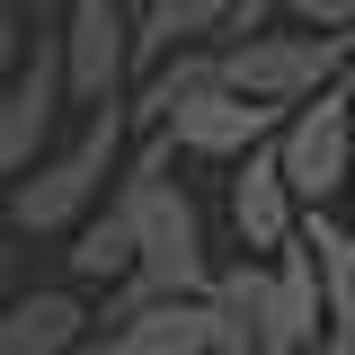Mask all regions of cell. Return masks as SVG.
<instances>
[{"label": "cell", "mask_w": 355, "mask_h": 355, "mask_svg": "<svg viewBox=\"0 0 355 355\" xmlns=\"http://www.w3.org/2000/svg\"><path fill=\"white\" fill-rule=\"evenodd\" d=\"M125 160H133V107L125 98L116 107H89V125L71 142H53L36 169L0 196V214H9L18 240H62V231H80L107 205V187L125 178Z\"/></svg>", "instance_id": "1"}, {"label": "cell", "mask_w": 355, "mask_h": 355, "mask_svg": "<svg viewBox=\"0 0 355 355\" xmlns=\"http://www.w3.org/2000/svg\"><path fill=\"white\" fill-rule=\"evenodd\" d=\"M116 196L133 205V266L160 275L169 293H214L222 266H214V249H205V214H196V196L169 178V142H160V133L133 142Z\"/></svg>", "instance_id": "2"}, {"label": "cell", "mask_w": 355, "mask_h": 355, "mask_svg": "<svg viewBox=\"0 0 355 355\" xmlns=\"http://www.w3.org/2000/svg\"><path fill=\"white\" fill-rule=\"evenodd\" d=\"M355 71V36H320V27H293V18H275L258 36L222 44V80L240 89V98H258V107H302L320 98L329 80H347Z\"/></svg>", "instance_id": "3"}, {"label": "cell", "mask_w": 355, "mask_h": 355, "mask_svg": "<svg viewBox=\"0 0 355 355\" xmlns=\"http://www.w3.org/2000/svg\"><path fill=\"white\" fill-rule=\"evenodd\" d=\"M275 160H284V178H293L302 205H338L355 187V71L329 80L320 98H302V107H284Z\"/></svg>", "instance_id": "4"}, {"label": "cell", "mask_w": 355, "mask_h": 355, "mask_svg": "<svg viewBox=\"0 0 355 355\" xmlns=\"http://www.w3.org/2000/svg\"><path fill=\"white\" fill-rule=\"evenodd\" d=\"M62 107H71L62 36H36V44H27V62H18V80L0 89V187H18V178H27L44 151H53Z\"/></svg>", "instance_id": "5"}, {"label": "cell", "mask_w": 355, "mask_h": 355, "mask_svg": "<svg viewBox=\"0 0 355 355\" xmlns=\"http://www.w3.org/2000/svg\"><path fill=\"white\" fill-rule=\"evenodd\" d=\"M62 71H71V107H116L133 62V0H71L62 9Z\"/></svg>", "instance_id": "6"}, {"label": "cell", "mask_w": 355, "mask_h": 355, "mask_svg": "<svg viewBox=\"0 0 355 355\" xmlns=\"http://www.w3.org/2000/svg\"><path fill=\"white\" fill-rule=\"evenodd\" d=\"M275 125H284L275 107L240 98L231 80H205V89H187V98H178V107H169L151 133H160L169 151H187V160H249V151H258Z\"/></svg>", "instance_id": "7"}, {"label": "cell", "mask_w": 355, "mask_h": 355, "mask_svg": "<svg viewBox=\"0 0 355 355\" xmlns=\"http://www.w3.org/2000/svg\"><path fill=\"white\" fill-rule=\"evenodd\" d=\"M302 196H293V178L275 160V133H266L249 160H231V231H240V249L249 258H275V249H293L302 240Z\"/></svg>", "instance_id": "8"}, {"label": "cell", "mask_w": 355, "mask_h": 355, "mask_svg": "<svg viewBox=\"0 0 355 355\" xmlns=\"http://www.w3.org/2000/svg\"><path fill=\"white\" fill-rule=\"evenodd\" d=\"M214 355H258V347H284V329H275V266L266 258H240L214 275Z\"/></svg>", "instance_id": "9"}, {"label": "cell", "mask_w": 355, "mask_h": 355, "mask_svg": "<svg viewBox=\"0 0 355 355\" xmlns=\"http://www.w3.org/2000/svg\"><path fill=\"white\" fill-rule=\"evenodd\" d=\"M98 329V311L80 302V284H36L0 311V355H71Z\"/></svg>", "instance_id": "10"}, {"label": "cell", "mask_w": 355, "mask_h": 355, "mask_svg": "<svg viewBox=\"0 0 355 355\" xmlns=\"http://www.w3.org/2000/svg\"><path fill=\"white\" fill-rule=\"evenodd\" d=\"M71 355H214V311H205V293L196 302H151L125 329H89Z\"/></svg>", "instance_id": "11"}, {"label": "cell", "mask_w": 355, "mask_h": 355, "mask_svg": "<svg viewBox=\"0 0 355 355\" xmlns=\"http://www.w3.org/2000/svg\"><path fill=\"white\" fill-rule=\"evenodd\" d=\"M222 27H231V0H142L133 9V62L160 71L187 44H222Z\"/></svg>", "instance_id": "12"}, {"label": "cell", "mask_w": 355, "mask_h": 355, "mask_svg": "<svg viewBox=\"0 0 355 355\" xmlns=\"http://www.w3.org/2000/svg\"><path fill=\"white\" fill-rule=\"evenodd\" d=\"M62 258H71V284H89V293H107V284H125V275H133V205L116 196V187H107V205L71 231Z\"/></svg>", "instance_id": "13"}, {"label": "cell", "mask_w": 355, "mask_h": 355, "mask_svg": "<svg viewBox=\"0 0 355 355\" xmlns=\"http://www.w3.org/2000/svg\"><path fill=\"white\" fill-rule=\"evenodd\" d=\"M275 329H284V347H320L329 338V293H320V258H311V240L293 249H275Z\"/></svg>", "instance_id": "14"}, {"label": "cell", "mask_w": 355, "mask_h": 355, "mask_svg": "<svg viewBox=\"0 0 355 355\" xmlns=\"http://www.w3.org/2000/svg\"><path fill=\"white\" fill-rule=\"evenodd\" d=\"M302 240H311V258H320L329 329H355V222L329 214V205H311V214H302Z\"/></svg>", "instance_id": "15"}, {"label": "cell", "mask_w": 355, "mask_h": 355, "mask_svg": "<svg viewBox=\"0 0 355 355\" xmlns=\"http://www.w3.org/2000/svg\"><path fill=\"white\" fill-rule=\"evenodd\" d=\"M293 27H320V36H355V0H284Z\"/></svg>", "instance_id": "16"}, {"label": "cell", "mask_w": 355, "mask_h": 355, "mask_svg": "<svg viewBox=\"0 0 355 355\" xmlns=\"http://www.w3.org/2000/svg\"><path fill=\"white\" fill-rule=\"evenodd\" d=\"M275 18H284V0H231V27H222V44L258 36V27H275Z\"/></svg>", "instance_id": "17"}, {"label": "cell", "mask_w": 355, "mask_h": 355, "mask_svg": "<svg viewBox=\"0 0 355 355\" xmlns=\"http://www.w3.org/2000/svg\"><path fill=\"white\" fill-rule=\"evenodd\" d=\"M18 62H27V44H18V27H9V18H0V89L18 80Z\"/></svg>", "instance_id": "18"}, {"label": "cell", "mask_w": 355, "mask_h": 355, "mask_svg": "<svg viewBox=\"0 0 355 355\" xmlns=\"http://www.w3.org/2000/svg\"><path fill=\"white\" fill-rule=\"evenodd\" d=\"M18 302V293H9V214H0V311Z\"/></svg>", "instance_id": "19"}, {"label": "cell", "mask_w": 355, "mask_h": 355, "mask_svg": "<svg viewBox=\"0 0 355 355\" xmlns=\"http://www.w3.org/2000/svg\"><path fill=\"white\" fill-rule=\"evenodd\" d=\"M311 355H355V329H329V338H320Z\"/></svg>", "instance_id": "20"}, {"label": "cell", "mask_w": 355, "mask_h": 355, "mask_svg": "<svg viewBox=\"0 0 355 355\" xmlns=\"http://www.w3.org/2000/svg\"><path fill=\"white\" fill-rule=\"evenodd\" d=\"M27 9H71V0H27Z\"/></svg>", "instance_id": "21"}, {"label": "cell", "mask_w": 355, "mask_h": 355, "mask_svg": "<svg viewBox=\"0 0 355 355\" xmlns=\"http://www.w3.org/2000/svg\"><path fill=\"white\" fill-rule=\"evenodd\" d=\"M347 222H355V187H347Z\"/></svg>", "instance_id": "22"}]
</instances>
